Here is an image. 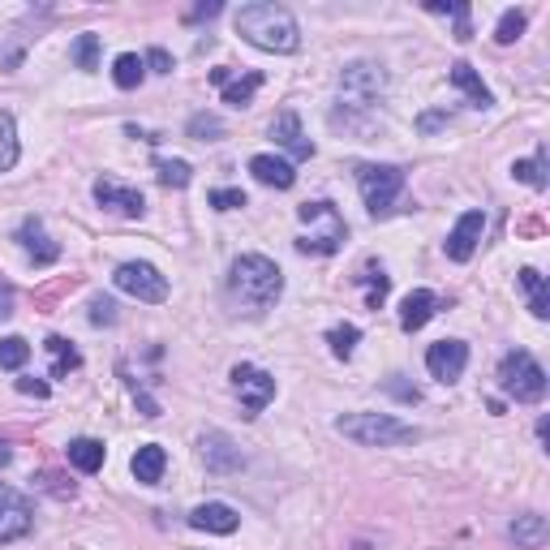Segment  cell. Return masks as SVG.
Masks as SVG:
<instances>
[{"label": "cell", "mask_w": 550, "mask_h": 550, "mask_svg": "<svg viewBox=\"0 0 550 550\" xmlns=\"http://www.w3.org/2000/svg\"><path fill=\"white\" fill-rule=\"evenodd\" d=\"M74 65L78 69H95L99 65V35H82L74 43Z\"/></svg>", "instance_id": "d590c367"}, {"label": "cell", "mask_w": 550, "mask_h": 550, "mask_svg": "<svg viewBox=\"0 0 550 550\" xmlns=\"http://www.w3.org/2000/svg\"><path fill=\"white\" fill-rule=\"evenodd\" d=\"M9 460H13V452H9V447H5V443H0V469H5V465H9Z\"/></svg>", "instance_id": "bcb514c9"}, {"label": "cell", "mask_w": 550, "mask_h": 550, "mask_svg": "<svg viewBox=\"0 0 550 550\" xmlns=\"http://www.w3.org/2000/svg\"><path fill=\"white\" fill-rule=\"evenodd\" d=\"M512 177L533 185V190H546V155L538 151V159H516L512 164Z\"/></svg>", "instance_id": "1f68e13d"}, {"label": "cell", "mask_w": 550, "mask_h": 550, "mask_svg": "<svg viewBox=\"0 0 550 550\" xmlns=\"http://www.w3.org/2000/svg\"><path fill=\"white\" fill-rule=\"evenodd\" d=\"M142 74H147V65H142V56H134V52H121L117 65H112V82H117L121 91H134Z\"/></svg>", "instance_id": "484cf974"}, {"label": "cell", "mask_w": 550, "mask_h": 550, "mask_svg": "<svg viewBox=\"0 0 550 550\" xmlns=\"http://www.w3.org/2000/svg\"><path fill=\"white\" fill-rule=\"evenodd\" d=\"M482 233H486V211H465L452 233H447V241H443L447 258H452V263H469L473 250L482 245Z\"/></svg>", "instance_id": "7c38bea8"}, {"label": "cell", "mask_w": 550, "mask_h": 550, "mask_svg": "<svg viewBox=\"0 0 550 550\" xmlns=\"http://www.w3.org/2000/svg\"><path fill=\"white\" fill-rule=\"evenodd\" d=\"M336 430L361 447H396V443L417 439V426L400 422L392 413H344V417H336Z\"/></svg>", "instance_id": "3957f363"}, {"label": "cell", "mask_w": 550, "mask_h": 550, "mask_svg": "<svg viewBox=\"0 0 550 550\" xmlns=\"http://www.w3.org/2000/svg\"><path fill=\"white\" fill-rule=\"evenodd\" d=\"M301 220H314V224H323L318 233L310 237H301L297 241V250L301 254H336L340 250V241L349 237V228H344V215L331 207V202H306V207H297Z\"/></svg>", "instance_id": "8992f818"}, {"label": "cell", "mask_w": 550, "mask_h": 550, "mask_svg": "<svg viewBox=\"0 0 550 550\" xmlns=\"http://www.w3.org/2000/svg\"><path fill=\"white\" fill-rule=\"evenodd\" d=\"M211 82L215 86H228V82H233V69H211Z\"/></svg>", "instance_id": "f6af8a7d"}, {"label": "cell", "mask_w": 550, "mask_h": 550, "mask_svg": "<svg viewBox=\"0 0 550 550\" xmlns=\"http://www.w3.org/2000/svg\"><path fill=\"white\" fill-rule=\"evenodd\" d=\"M95 202L99 207H108V211H117V215H129V220H138V215L147 211V198H142L138 190H129V185H121V181H112V177L95 181Z\"/></svg>", "instance_id": "5bb4252c"}, {"label": "cell", "mask_w": 550, "mask_h": 550, "mask_svg": "<svg viewBox=\"0 0 550 550\" xmlns=\"http://www.w3.org/2000/svg\"><path fill=\"white\" fill-rule=\"evenodd\" d=\"M13 314V288L0 280V318H9Z\"/></svg>", "instance_id": "7bdbcfd3"}, {"label": "cell", "mask_w": 550, "mask_h": 550, "mask_svg": "<svg viewBox=\"0 0 550 550\" xmlns=\"http://www.w3.org/2000/svg\"><path fill=\"white\" fill-rule=\"evenodd\" d=\"M155 172L164 185H172V190H185V185L194 181V168L185 164V159H155Z\"/></svg>", "instance_id": "f1b7e54d"}, {"label": "cell", "mask_w": 550, "mask_h": 550, "mask_svg": "<svg viewBox=\"0 0 550 550\" xmlns=\"http://www.w3.org/2000/svg\"><path fill=\"white\" fill-rule=\"evenodd\" d=\"M520 288L529 293V310H533V318H546V314H550V288H546V280H542V271L525 267V271H520Z\"/></svg>", "instance_id": "d4e9b609"}, {"label": "cell", "mask_w": 550, "mask_h": 550, "mask_svg": "<svg viewBox=\"0 0 550 550\" xmlns=\"http://www.w3.org/2000/svg\"><path fill=\"white\" fill-rule=\"evenodd\" d=\"M211 207L215 211H237V207H245V194L241 190H211Z\"/></svg>", "instance_id": "74e56055"}, {"label": "cell", "mask_w": 550, "mask_h": 550, "mask_svg": "<svg viewBox=\"0 0 550 550\" xmlns=\"http://www.w3.org/2000/svg\"><path fill=\"white\" fill-rule=\"evenodd\" d=\"M129 469H134V477L142 486H155L159 477H164V469H168V452L159 443H147V447H138V452H134Z\"/></svg>", "instance_id": "44dd1931"}, {"label": "cell", "mask_w": 550, "mask_h": 550, "mask_svg": "<svg viewBox=\"0 0 550 550\" xmlns=\"http://www.w3.org/2000/svg\"><path fill=\"white\" fill-rule=\"evenodd\" d=\"M190 525L198 533H220V538H228V533H237L241 516H237V508H228V503H202V508L190 512Z\"/></svg>", "instance_id": "e0dca14e"}, {"label": "cell", "mask_w": 550, "mask_h": 550, "mask_svg": "<svg viewBox=\"0 0 550 550\" xmlns=\"http://www.w3.org/2000/svg\"><path fill=\"white\" fill-rule=\"evenodd\" d=\"M224 5H220V0H211V5H198V9H190V13H185V22H202V18H215V13H220Z\"/></svg>", "instance_id": "b9f144b4"}, {"label": "cell", "mask_w": 550, "mask_h": 550, "mask_svg": "<svg viewBox=\"0 0 550 550\" xmlns=\"http://www.w3.org/2000/svg\"><path fill=\"white\" fill-rule=\"evenodd\" d=\"M233 26L241 39H250L254 48L263 52H297L301 48V31L297 18L284 5H271V0H254V5H241L233 13Z\"/></svg>", "instance_id": "6da1fadb"}, {"label": "cell", "mask_w": 550, "mask_h": 550, "mask_svg": "<svg viewBox=\"0 0 550 550\" xmlns=\"http://www.w3.org/2000/svg\"><path fill=\"white\" fill-rule=\"evenodd\" d=\"M443 121H447V112H426V117L417 121V129H426V134H430V129H439Z\"/></svg>", "instance_id": "ee69618b"}, {"label": "cell", "mask_w": 550, "mask_h": 550, "mask_svg": "<svg viewBox=\"0 0 550 550\" xmlns=\"http://www.w3.org/2000/svg\"><path fill=\"white\" fill-rule=\"evenodd\" d=\"M91 323L95 327H112V323H117V301H112V297H95L91 301Z\"/></svg>", "instance_id": "8d00e7d4"}, {"label": "cell", "mask_w": 550, "mask_h": 550, "mask_svg": "<svg viewBox=\"0 0 550 550\" xmlns=\"http://www.w3.org/2000/svg\"><path fill=\"white\" fill-rule=\"evenodd\" d=\"M233 392L241 400L245 417H258L275 400V379H271L267 370L250 366V361H241V366H233Z\"/></svg>", "instance_id": "9c48e42d"}, {"label": "cell", "mask_w": 550, "mask_h": 550, "mask_svg": "<svg viewBox=\"0 0 550 550\" xmlns=\"http://www.w3.org/2000/svg\"><path fill=\"white\" fill-rule=\"evenodd\" d=\"M35 525V512L31 503H26V495H18V490L0 486V542H18L26 538Z\"/></svg>", "instance_id": "4fadbf2b"}, {"label": "cell", "mask_w": 550, "mask_h": 550, "mask_svg": "<svg viewBox=\"0 0 550 550\" xmlns=\"http://www.w3.org/2000/svg\"><path fill=\"white\" fill-rule=\"evenodd\" d=\"M508 538L516 542V550H542L550 538V525H546L542 512H520L508 525Z\"/></svg>", "instance_id": "ac0fdd59"}, {"label": "cell", "mask_w": 550, "mask_h": 550, "mask_svg": "<svg viewBox=\"0 0 550 550\" xmlns=\"http://www.w3.org/2000/svg\"><path fill=\"white\" fill-rule=\"evenodd\" d=\"M228 293H233L237 306H245L250 314H263L284 293V271L275 267L267 254H241L233 263V271H228Z\"/></svg>", "instance_id": "7a4b0ae2"}, {"label": "cell", "mask_w": 550, "mask_h": 550, "mask_svg": "<svg viewBox=\"0 0 550 550\" xmlns=\"http://www.w3.org/2000/svg\"><path fill=\"white\" fill-rule=\"evenodd\" d=\"M112 284L121 288V293L147 301V306H159V301H168V280L159 275L151 263H121L117 275H112Z\"/></svg>", "instance_id": "ba28073f"}, {"label": "cell", "mask_w": 550, "mask_h": 550, "mask_svg": "<svg viewBox=\"0 0 550 550\" xmlns=\"http://www.w3.org/2000/svg\"><path fill=\"white\" fill-rule=\"evenodd\" d=\"M357 190L370 215H387L404 190V172L396 164H357Z\"/></svg>", "instance_id": "5b68a950"}, {"label": "cell", "mask_w": 550, "mask_h": 550, "mask_svg": "<svg viewBox=\"0 0 550 550\" xmlns=\"http://www.w3.org/2000/svg\"><path fill=\"white\" fill-rule=\"evenodd\" d=\"M250 172H254L258 185H271V190H293V181H297L293 164L280 159V155H254L250 159Z\"/></svg>", "instance_id": "d6986e66"}, {"label": "cell", "mask_w": 550, "mask_h": 550, "mask_svg": "<svg viewBox=\"0 0 550 550\" xmlns=\"http://www.w3.org/2000/svg\"><path fill=\"white\" fill-rule=\"evenodd\" d=\"M452 86H460V91L469 95V104H473V108H490V104H495L490 86H486L482 78H477V69H473L469 61H456V65H452Z\"/></svg>", "instance_id": "7402d4cb"}, {"label": "cell", "mask_w": 550, "mask_h": 550, "mask_svg": "<svg viewBox=\"0 0 550 550\" xmlns=\"http://www.w3.org/2000/svg\"><path fill=\"white\" fill-rule=\"evenodd\" d=\"M271 138L280 142V147L293 155V159H310L314 155V142L301 134V117L293 108H284V112H275V121H271Z\"/></svg>", "instance_id": "9a60e30c"}, {"label": "cell", "mask_w": 550, "mask_h": 550, "mask_svg": "<svg viewBox=\"0 0 550 550\" xmlns=\"http://www.w3.org/2000/svg\"><path fill=\"white\" fill-rule=\"evenodd\" d=\"M357 340H361V331L353 323H340V327L327 331V344H331V353H336V357H353Z\"/></svg>", "instance_id": "836d02e7"}, {"label": "cell", "mask_w": 550, "mask_h": 550, "mask_svg": "<svg viewBox=\"0 0 550 550\" xmlns=\"http://www.w3.org/2000/svg\"><path fill=\"white\" fill-rule=\"evenodd\" d=\"M383 86H387L383 65H374V61H353V65H344V74H340V99H344L349 108L370 112V108L383 99Z\"/></svg>", "instance_id": "52a82bcc"}, {"label": "cell", "mask_w": 550, "mask_h": 550, "mask_svg": "<svg viewBox=\"0 0 550 550\" xmlns=\"http://www.w3.org/2000/svg\"><path fill=\"white\" fill-rule=\"evenodd\" d=\"M31 361V344L22 336H5L0 340V370H22Z\"/></svg>", "instance_id": "4dcf8cb0"}, {"label": "cell", "mask_w": 550, "mask_h": 550, "mask_svg": "<svg viewBox=\"0 0 550 550\" xmlns=\"http://www.w3.org/2000/svg\"><path fill=\"white\" fill-rule=\"evenodd\" d=\"M190 138H198V142H220L224 138V121L220 117H211V112H198V117H190Z\"/></svg>", "instance_id": "d6a6232c"}, {"label": "cell", "mask_w": 550, "mask_h": 550, "mask_svg": "<svg viewBox=\"0 0 550 550\" xmlns=\"http://www.w3.org/2000/svg\"><path fill=\"white\" fill-rule=\"evenodd\" d=\"M43 349H48V357H52V379H69V374L82 366V353L69 340H61V336H48Z\"/></svg>", "instance_id": "cb8c5ba5"}, {"label": "cell", "mask_w": 550, "mask_h": 550, "mask_svg": "<svg viewBox=\"0 0 550 550\" xmlns=\"http://www.w3.org/2000/svg\"><path fill=\"white\" fill-rule=\"evenodd\" d=\"M520 31H525V13H520V9H508V13L499 18V26H495V39H499V43H516Z\"/></svg>", "instance_id": "e575fe53"}, {"label": "cell", "mask_w": 550, "mask_h": 550, "mask_svg": "<svg viewBox=\"0 0 550 550\" xmlns=\"http://www.w3.org/2000/svg\"><path fill=\"white\" fill-rule=\"evenodd\" d=\"M142 65H151L155 74H172V56H168L164 48H151V52H147V61H142Z\"/></svg>", "instance_id": "ab89813d"}, {"label": "cell", "mask_w": 550, "mask_h": 550, "mask_svg": "<svg viewBox=\"0 0 550 550\" xmlns=\"http://www.w3.org/2000/svg\"><path fill=\"white\" fill-rule=\"evenodd\" d=\"M469 366V344L465 340H439L426 349V370L434 374L439 383H456Z\"/></svg>", "instance_id": "8fae6325"}, {"label": "cell", "mask_w": 550, "mask_h": 550, "mask_svg": "<svg viewBox=\"0 0 550 550\" xmlns=\"http://www.w3.org/2000/svg\"><path fill=\"white\" fill-rule=\"evenodd\" d=\"M18 241H22V250L31 254V263H35V267H52L56 258H61V245H56L48 233H43V224L35 220V215H31V220H22Z\"/></svg>", "instance_id": "2e32d148"}, {"label": "cell", "mask_w": 550, "mask_h": 550, "mask_svg": "<svg viewBox=\"0 0 550 550\" xmlns=\"http://www.w3.org/2000/svg\"><path fill=\"white\" fill-rule=\"evenodd\" d=\"M18 155H22V147H18V125H13L9 112H0V172H9L13 164H18Z\"/></svg>", "instance_id": "4316f807"}, {"label": "cell", "mask_w": 550, "mask_h": 550, "mask_svg": "<svg viewBox=\"0 0 550 550\" xmlns=\"http://www.w3.org/2000/svg\"><path fill=\"white\" fill-rule=\"evenodd\" d=\"M65 456H69V465H74L78 473H99V469H104L108 447L99 443V439H74V443L65 447Z\"/></svg>", "instance_id": "603a6c76"}, {"label": "cell", "mask_w": 550, "mask_h": 550, "mask_svg": "<svg viewBox=\"0 0 550 550\" xmlns=\"http://www.w3.org/2000/svg\"><path fill=\"white\" fill-rule=\"evenodd\" d=\"M357 284H366V306H370V310H379L383 301H387V293H392V280H387L383 271H374V267L361 271Z\"/></svg>", "instance_id": "83f0119b"}, {"label": "cell", "mask_w": 550, "mask_h": 550, "mask_svg": "<svg viewBox=\"0 0 550 550\" xmlns=\"http://www.w3.org/2000/svg\"><path fill=\"white\" fill-rule=\"evenodd\" d=\"M447 13H452V18H456V39H460V43L473 39V13H469V5H452Z\"/></svg>", "instance_id": "f35d334b"}, {"label": "cell", "mask_w": 550, "mask_h": 550, "mask_svg": "<svg viewBox=\"0 0 550 550\" xmlns=\"http://www.w3.org/2000/svg\"><path fill=\"white\" fill-rule=\"evenodd\" d=\"M434 310H439V297L430 293V288H413L409 297H404V306H400V327L404 331H422Z\"/></svg>", "instance_id": "ffe728a7"}, {"label": "cell", "mask_w": 550, "mask_h": 550, "mask_svg": "<svg viewBox=\"0 0 550 550\" xmlns=\"http://www.w3.org/2000/svg\"><path fill=\"white\" fill-rule=\"evenodd\" d=\"M258 86H263V74H245L241 82H228V86H224V104H233V108L254 104Z\"/></svg>", "instance_id": "f546056e"}, {"label": "cell", "mask_w": 550, "mask_h": 550, "mask_svg": "<svg viewBox=\"0 0 550 550\" xmlns=\"http://www.w3.org/2000/svg\"><path fill=\"white\" fill-rule=\"evenodd\" d=\"M198 456H202V465H207V473L215 477H228V473H237L245 465V456H241V447L228 439L224 430H207L198 439Z\"/></svg>", "instance_id": "30bf717a"}, {"label": "cell", "mask_w": 550, "mask_h": 550, "mask_svg": "<svg viewBox=\"0 0 550 550\" xmlns=\"http://www.w3.org/2000/svg\"><path fill=\"white\" fill-rule=\"evenodd\" d=\"M18 392H22V396H35V400H48L52 387L43 383V379H18Z\"/></svg>", "instance_id": "60d3db41"}, {"label": "cell", "mask_w": 550, "mask_h": 550, "mask_svg": "<svg viewBox=\"0 0 550 550\" xmlns=\"http://www.w3.org/2000/svg\"><path fill=\"white\" fill-rule=\"evenodd\" d=\"M499 387L520 404H538L546 396V370L525 349H516L499 361Z\"/></svg>", "instance_id": "277c9868"}]
</instances>
